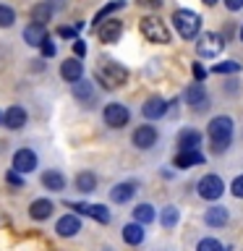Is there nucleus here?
I'll use <instances>...</instances> for the list:
<instances>
[{
	"label": "nucleus",
	"mask_w": 243,
	"mask_h": 251,
	"mask_svg": "<svg viewBox=\"0 0 243 251\" xmlns=\"http://www.w3.org/2000/svg\"><path fill=\"white\" fill-rule=\"evenodd\" d=\"M3 123H5V128H11V131H19L24 123H26V110L19 107V105H13V107H8L5 110V115H3Z\"/></svg>",
	"instance_id": "nucleus-17"
},
{
	"label": "nucleus",
	"mask_w": 243,
	"mask_h": 251,
	"mask_svg": "<svg viewBox=\"0 0 243 251\" xmlns=\"http://www.w3.org/2000/svg\"><path fill=\"white\" fill-rule=\"evenodd\" d=\"M241 42H243V26H241Z\"/></svg>",
	"instance_id": "nucleus-43"
},
{
	"label": "nucleus",
	"mask_w": 243,
	"mask_h": 251,
	"mask_svg": "<svg viewBox=\"0 0 243 251\" xmlns=\"http://www.w3.org/2000/svg\"><path fill=\"white\" fill-rule=\"evenodd\" d=\"M230 191H233V196H238V199H243V176H238L230 183Z\"/></svg>",
	"instance_id": "nucleus-37"
},
{
	"label": "nucleus",
	"mask_w": 243,
	"mask_h": 251,
	"mask_svg": "<svg viewBox=\"0 0 243 251\" xmlns=\"http://www.w3.org/2000/svg\"><path fill=\"white\" fill-rule=\"evenodd\" d=\"M76 188L81 194H92L94 188H97V178H94V173H89V170L78 173V176H76Z\"/></svg>",
	"instance_id": "nucleus-26"
},
{
	"label": "nucleus",
	"mask_w": 243,
	"mask_h": 251,
	"mask_svg": "<svg viewBox=\"0 0 243 251\" xmlns=\"http://www.w3.org/2000/svg\"><path fill=\"white\" fill-rule=\"evenodd\" d=\"M215 74H238L241 71V63H235V60H225V63H217L215 68Z\"/></svg>",
	"instance_id": "nucleus-31"
},
{
	"label": "nucleus",
	"mask_w": 243,
	"mask_h": 251,
	"mask_svg": "<svg viewBox=\"0 0 243 251\" xmlns=\"http://www.w3.org/2000/svg\"><path fill=\"white\" fill-rule=\"evenodd\" d=\"M97 81L105 86V89H118L128 81V71H125L121 63H105V66L97 68Z\"/></svg>",
	"instance_id": "nucleus-4"
},
{
	"label": "nucleus",
	"mask_w": 243,
	"mask_h": 251,
	"mask_svg": "<svg viewBox=\"0 0 243 251\" xmlns=\"http://www.w3.org/2000/svg\"><path fill=\"white\" fill-rule=\"evenodd\" d=\"M196 191H199L201 199H207V201H217L219 196L225 194V183H222V178L215 176V173H207L199 183H196Z\"/></svg>",
	"instance_id": "nucleus-5"
},
{
	"label": "nucleus",
	"mask_w": 243,
	"mask_h": 251,
	"mask_svg": "<svg viewBox=\"0 0 243 251\" xmlns=\"http://www.w3.org/2000/svg\"><path fill=\"white\" fill-rule=\"evenodd\" d=\"M73 97L78 102H84L86 107L94 102V89H92V84H86V81H76L73 84Z\"/></svg>",
	"instance_id": "nucleus-24"
},
{
	"label": "nucleus",
	"mask_w": 243,
	"mask_h": 251,
	"mask_svg": "<svg viewBox=\"0 0 243 251\" xmlns=\"http://www.w3.org/2000/svg\"><path fill=\"white\" fill-rule=\"evenodd\" d=\"M42 186L50 188V191H63V188H66V176L58 170H45L42 173Z\"/></svg>",
	"instance_id": "nucleus-22"
},
{
	"label": "nucleus",
	"mask_w": 243,
	"mask_h": 251,
	"mask_svg": "<svg viewBox=\"0 0 243 251\" xmlns=\"http://www.w3.org/2000/svg\"><path fill=\"white\" fill-rule=\"evenodd\" d=\"M194 76H196V81H201V78L207 76V71H204V66H199V63H194Z\"/></svg>",
	"instance_id": "nucleus-40"
},
{
	"label": "nucleus",
	"mask_w": 243,
	"mask_h": 251,
	"mask_svg": "<svg viewBox=\"0 0 243 251\" xmlns=\"http://www.w3.org/2000/svg\"><path fill=\"white\" fill-rule=\"evenodd\" d=\"M13 21H16V13H13V8H8V5H0V29H8V26H13Z\"/></svg>",
	"instance_id": "nucleus-30"
},
{
	"label": "nucleus",
	"mask_w": 243,
	"mask_h": 251,
	"mask_svg": "<svg viewBox=\"0 0 243 251\" xmlns=\"http://www.w3.org/2000/svg\"><path fill=\"white\" fill-rule=\"evenodd\" d=\"M0 121H3V115H0Z\"/></svg>",
	"instance_id": "nucleus-44"
},
{
	"label": "nucleus",
	"mask_w": 243,
	"mask_h": 251,
	"mask_svg": "<svg viewBox=\"0 0 243 251\" xmlns=\"http://www.w3.org/2000/svg\"><path fill=\"white\" fill-rule=\"evenodd\" d=\"M60 76L66 78L68 84L81 81V78H84V63L78 60V58H68V60H63V63H60Z\"/></svg>",
	"instance_id": "nucleus-12"
},
{
	"label": "nucleus",
	"mask_w": 243,
	"mask_h": 251,
	"mask_svg": "<svg viewBox=\"0 0 243 251\" xmlns=\"http://www.w3.org/2000/svg\"><path fill=\"white\" fill-rule=\"evenodd\" d=\"M172 26L178 29V34L183 39H194L201 29V19H199V13L188 11V8H180V11L172 13Z\"/></svg>",
	"instance_id": "nucleus-2"
},
{
	"label": "nucleus",
	"mask_w": 243,
	"mask_h": 251,
	"mask_svg": "<svg viewBox=\"0 0 243 251\" xmlns=\"http://www.w3.org/2000/svg\"><path fill=\"white\" fill-rule=\"evenodd\" d=\"M144 225H139V223H128L123 227V241L128 243V246H139L141 241H144Z\"/></svg>",
	"instance_id": "nucleus-21"
},
{
	"label": "nucleus",
	"mask_w": 243,
	"mask_h": 251,
	"mask_svg": "<svg viewBox=\"0 0 243 251\" xmlns=\"http://www.w3.org/2000/svg\"><path fill=\"white\" fill-rule=\"evenodd\" d=\"M37 168V154L31 152V149H19V152L13 154V170L21 173V176H26Z\"/></svg>",
	"instance_id": "nucleus-11"
},
{
	"label": "nucleus",
	"mask_w": 243,
	"mask_h": 251,
	"mask_svg": "<svg viewBox=\"0 0 243 251\" xmlns=\"http://www.w3.org/2000/svg\"><path fill=\"white\" fill-rule=\"evenodd\" d=\"M52 16V5L50 3H37L31 8V24H39V26H45L47 21H50Z\"/></svg>",
	"instance_id": "nucleus-25"
},
{
	"label": "nucleus",
	"mask_w": 243,
	"mask_h": 251,
	"mask_svg": "<svg viewBox=\"0 0 243 251\" xmlns=\"http://www.w3.org/2000/svg\"><path fill=\"white\" fill-rule=\"evenodd\" d=\"M201 3H204V5H209V8H212V5H215V3H217V0H201Z\"/></svg>",
	"instance_id": "nucleus-42"
},
{
	"label": "nucleus",
	"mask_w": 243,
	"mask_h": 251,
	"mask_svg": "<svg viewBox=\"0 0 243 251\" xmlns=\"http://www.w3.org/2000/svg\"><path fill=\"white\" fill-rule=\"evenodd\" d=\"M204 162V154L199 152V149H188V152H178L175 160H172V165H175L178 170H188L194 168V165H201Z\"/></svg>",
	"instance_id": "nucleus-14"
},
{
	"label": "nucleus",
	"mask_w": 243,
	"mask_h": 251,
	"mask_svg": "<svg viewBox=\"0 0 243 251\" xmlns=\"http://www.w3.org/2000/svg\"><path fill=\"white\" fill-rule=\"evenodd\" d=\"M183 97H186V105L191 107V110H196V113H201V110L209 105V94H207V89H204L201 81H196V84L188 86Z\"/></svg>",
	"instance_id": "nucleus-8"
},
{
	"label": "nucleus",
	"mask_w": 243,
	"mask_h": 251,
	"mask_svg": "<svg viewBox=\"0 0 243 251\" xmlns=\"http://www.w3.org/2000/svg\"><path fill=\"white\" fill-rule=\"evenodd\" d=\"M141 34L154 45H168L172 39L168 24H165L162 19H157V16H144V19H141Z\"/></svg>",
	"instance_id": "nucleus-3"
},
{
	"label": "nucleus",
	"mask_w": 243,
	"mask_h": 251,
	"mask_svg": "<svg viewBox=\"0 0 243 251\" xmlns=\"http://www.w3.org/2000/svg\"><path fill=\"white\" fill-rule=\"evenodd\" d=\"M97 34H99V39L105 45H115L118 39H121V34H123V21H118V19H105L97 26Z\"/></svg>",
	"instance_id": "nucleus-9"
},
{
	"label": "nucleus",
	"mask_w": 243,
	"mask_h": 251,
	"mask_svg": "<svg viewBox=\"0 0 243 251\" xmlns=\"http://www.w3.org/2000/svg\"><path fill=\"white\" fill-rule=\"evenodd\" d=\"M201 144V133L194 128H183L178 133V149L180 152H188V149H199Z\"/></svg>",
	"instance_id": "nucleus-18"
},
{
	"label": "nucleus",
	"mask_w": 243,
	"mask_h": 251,
	"mask_svg": "<svg viewBox=\"0 0 243 251\" xmlns=\"http://www.w3.org/2000/svg\"><path fill=\"white\" fill-rule=\"evenodd\" d=\"M86 217L97 220V223H102V225L110 223V212H107L105 204H89V207H86Z\"/></svg>",
	"instance_id": "nucleus-28"
},
{
	"label": "nucleus",
	"mask_w": 243,
	"mask_h": 251,
	"mask_svg": "<svg viewBox=\"0 0 243 251\" xmlns=\"http://www.w3.org/2000/svg\"><path fill=\"white\" fill-rule=\"evenodd\" d=\"M39 50H42L45 58H52V55H55V42H52L50 37H45V39H42V45H39Z\"/></svg>",
	"instance_id": "nucleus-35"
},
{
	"label": "nucleus",
	"mask_w": 243,
	"mask_h": 251,
	"mask_svg": "<svg viewBox=\"0 0 243 251\" xmlns=\"http://www.w3.org/2000/svg\"><path fill=\"white\" fill-rule=\"evenodd\" d=\"M227 220H230V212H227L225 207H212L207 215H204V223H207L209 227H225Z\"/></svg>",
	"instance_id": "nucleus-20"
},
{
	"label": "nucleus",
	"mask_w": 243,
	"mask_h": 251,
	"mask_svg": "<svg viewBox=\"0 0 243 251\" xmlns=\"http://www.w3.org/2000/svg\"><path fill=\"white\" fill-rule=\"evenodd\" d=\"M45 37H47V31H45V26H39V24H29V26L24 29V39H26V45H31V47H39Z\"/></svg>",
	"instance_id": "nucleus-23"
},
{
	"label": "nucleus",
	"mask_w": 243,
	"mask_h": 251,
	"mask_svg": "<svg viewBox=\"0 0 243 251\" xmlns=\"http://www.w3.org/2000/svg\"><path fill=\"white\" fill-rule=\"evenodd\" d=\"M5 180H8L11 186H19V188H24V176H21V173H16V170H11V173H8V176H5Z\"/></svg>",
	"instance_id": "nucleus-36"
},
{
	"label": "nucleus",
	"mask_w": 243,
	"mask_h": 251,
	"mask_svg": "<svg viewBox=\"0 0 243 251\" xmlns=\"http://www.w3.org/2000/svg\"><path fill=\"white\" fill-rule=\"evenodd\" d=\"M225 47V39L217 34V31H207V34L199 37V42H196V52L201 55V58H215V55L222 52Z\"/></svg>",
	"instance_id": "nucleus-7"
},
{
	"label": "nucleus",
	"mask_w": 243,
	"mask_h": 251,
	"mask_svg": "<svg viewBox=\"0 0 243 251\" xmlns=\"http://www.w3.org/2000/svg\"><path fill=\"white\" fill-rule=\"evenodd\" d=\"M141 5H149V8H160L162 5V0H139Z\"/></svg>",
	"instance_id": "nucleus-41"
},
{
	"label": "nucleus",
	"mask_w": 243,
	"mask_h": 251,
	"mask_svg": "<svg viewBox=\"0 0 243 251\" xmlns=\"http://www.w3.org/2000/svg\"><path fill=\"white\" fill-rule=\"evenodd\" d=\"M133 194H136V183H133V180H125V183H118V186L110 188V199H113L115 204L131 201Z\"/></svg>",
	"instance_id": "nucleus-15"
},
{
	"label": "nucleus",
	"mask_w": 243,
	"mask_h": 251,
	"mask_svg": "<svg viewBox=\"0 0 243 251\" xmlns=\"http://www.w3.org/2000/svg\"><path fill=\"white\" fill-rule=\"evenodd\" d=\"M225 8H227V11H241L243 0H225Z\"/></svg>",
	"instance_id": "nucleus-39"
},
{
	"label": "nucleus",
	"mask_w": 243,
	"mask_h": 251,
	"mask_svg": "<svg viewBox=\"0 0 243 251\" xmlns=\"http://www.w3.org/2000/svg\"><path fill=\"white\" fill-rule=\"evenodd\" d=\"M233 118H227V115H217V118H212L209 121V141H212V152H217V154H222L227 147H230V141H233Z\"/></svg>",
	"instance_id": "nucleus-1"
},
{
	"label": "nucleus",
	"mask_w": 243,
	"mask_h": 251,
	"mask_svg": "<svg viewBox=\"0 0 243 251\" xmlns=\"http://www.w3.org/2000/svg\"><path fill=\"white\" fill-rule=\"evenodd\" d=\"M131 141L136 149H152L157 144V128L154 126H139V128L133 131Z\"/></svg>",
	"instance_id": "nucleus-10"
},
{
	"label": "nucleus",
	"mask_w": 243,
	"mask_h": 251,
	"mask_svg": "<svg viewBox=\"0 0 243 251\" xmlns=\"http://www.w3.org/2000/svg\"><path fill=\"white\" fill-rule=\"evenodd\" d=\"M102 121H105L110 128H123V126L131 121V113L125 105H121V102H110V105H105V110H102Z\"/></svg>",
	"instance_id": "nucleus-6"
},
{
	"label": "nucleus",
	"mask_w": 243,
	"mask_h": 251,
	"mask_svg": "<svg viewBox=\"0 0 243 251\" xmlns=\"http://www.w3.org/2000/svg\"><path fill=\"white\" fill-rule=\"evenodd\" d=\"M154 217H157V215H154V207H152V204H139V207L133 209V220H136L139 225H149Z\"/></svg>",
	"instance_id": "nucleus-27"
},
{
	"label": "nucleus",
	"mask_w": 243,
	"mask_h": 251,
	"mask_svg": "<svg viewBox=\"0 0 243 251\" xmlns=\"http://www.w3.org/2000/svg\"><path fill=\"white\" fill-rule=\"evenodd\" d=\"M78 230H81V223H78L76 215H63L58 220V225H55V233L63 235V238H71V235H76Z\"/></svg>",
	"instance_id": "nucleus-16"
},
{
	"label": "nucleus",
	"mask_w": 243,
	"mask_h": 251,
	"mask_svg": "<svg viewBox=\"0 0 243 251\" xmlns=\"http://www.w3.org/2000/svg\"><path fill=\"white\" fill-rule=\"evenodd\" d=\"M196 251H225L222 243H219L217 238H201L199 246H196Z\"/></svg>",
	"instance_id": "nucleus-32"
},
{
	"label": "nucleus",
	"mask_w": 243,
	"mask_h": 251,
	"mask_svg": "<svg viewBox=\"0 0 243 251\" xmlns=\"http://www.w3.org/2000/svg\"><path fill=\"white\" fill-rule=\"evenodd\" d=\"M73 52H76V58H84L86 55V42L84 39H73Z\"/></svg>",
	"instance_id": "nucleus-38"
},
{
	"label": "nucleus",
	"mask_w": 243,
	"mask_h": 251,
	"mask_svg": "<svg viewBox=\"0 0 243 251\" xmlns=\"http://www.w3.org/2000/svg\"><path fill=\"white\" fill-rule=\"evenodd\" d=\"M121 5H123V3H110V5H105V8H102V11L97 13V19H94V24H97V26H99V24H102V21L107 19V13L118 11V8H121Z\"/></svg>",
	"instance_id": "nucleus-33"
},
{
	"label": "nucleus",
	"mask_w": 243,
	"mask_h": 251,
	"mask_svg": "<svg viewBox=\"0 0 243 251\" xmlns=\"http://www.w3.org/2000/svg\"><path fill=\"white\" fill-rule=\"evenodd\" d=\"M178 207H172V204H170V207H165L162 209V215H160V223L165 225V227H175L178 225Z\"/></svg>",
	"instance_id": "nucleus-29"
},
{
	"label": "nucleus",
	"mask_w": 243,
	"mask_h": 251,
	"mask_svg": "<svg viewBox=\"0 0 243 251\" xmlns=\"http://www.w3.org/2000/svg\"><path fill=\"white\" fill-rule=\"evenodd\" d=\"M52 215V201L50 199H34L29 204V217L31 220H47Z\"/></svg>",
	"instance_id": "nucleus-19"
},
{
	"label": "nucleus",
	"mask_w": 243,
	"mask_h": 251,
	"mask_svg": "<svg viewBox=\"0 0 243 251\" xmlns=\"http://www.w3.org/2000/svg\"><path fill=\"white\" fill-rule=\"evenodd\" d=\"M81 29V24H76V26H58V37L63 39H76V31Z\"/></svg>",
	"instance_id": "nucleus-34"
},
{
	"label": "nucleus",
	"mask_w": 243,
	"mask_h": 251,
	"mask_svg": "<svg viewBox=\"0 0 243 251\" xmlns=\"http://www.w3.org/2000/svg\"><path fill=\"white\" fill-rule=\"evenodd\" d=\"M168 113V102L162 97H149L144 105H141V115L146 118V121H157V118H162Z\"/></svg>",
	"instance_id": "nucleus-13"
}]
</instances>
